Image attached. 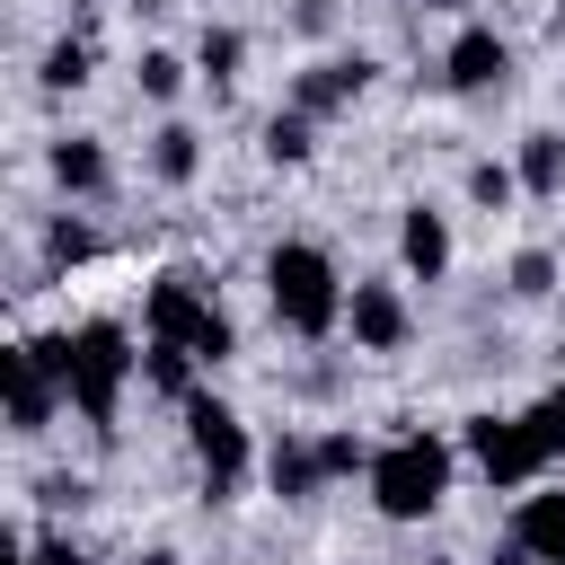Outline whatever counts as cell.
Listing matches in <instances>:
<instances>
[{
	"label": "cell",
	"instance_id": "6da1fadb",
	"mask_svg": "<svg viewBox=\"0 0 565 565\" xmlns=\"http://www.w3.org/2000/svg\"><path fill=\"white\" fill-rule=\"evenodd\" d=\"M35 353L53 362V380H62L71 415H79L97 441H115L124 388L141 380V344H132V327H124V318H79V327H53V335H35Z\"/></svg>",
	"mask_w": 565,
	"mask_h": 565
},
{
	"label": "cell",
	"instance_id": "7a4b0ae2",
	"mask_svg": "<svg viewBox=\"0 0 565 565\" xmlns=\"http://www.w3.org/2000/svg\"><path fill=\"white\" fill-rule=\"evenodd\" d=\"M344 274H335V256L318 247V238H274L265 247V309H274V327L282 335H300V344H318V335H335L344 327Z\"/></svg>",
	"mask_w": 565,
	"mask_h": 565
},
{
	"label": "cell",
	"instance_id": "3957f363",
	"mask_svg": "<svg viewBox=\"0 0 565 565\" xmlns=\"http://www.w3.org/2000/svg\"><path fill=\"white\" fill-rule=\"evenodd\" d=\"M450 441L441 433H397V441H380V459H371V512L380 521H433L441 503H450Z\"/></svg>",
	"mask_w": 565,
	"mask_h": 565
},
{
	"label": "cell",
	"instance_id": "277c9868",
	"mask_svg": "<svg viewBox=\"0 0 565 565\" xmlns=\"http://www.w3.org/2000/svg\"><path fill=\"white\" fill-rule=\"evenodd\" d=\"M177 424H185V450H194V477H203V503H230L238 486H247V424H238V406H221L212 388H194L185 406H177Z\"/></svg>",
	"mask_w": 565,
	"mask_h": 565
},
{
	"label": "cell",
	"instance_id": "5b68a950",
	"mask_svg": "<svg viewBox=\"0 0 565 565\" xmlns=\"http://www.w3.org/2000/svg\"><path fill=\"white\" fill-rule=\"evenodd\" d=\"M0 388H9V433L18 441H44L53 424H62V380H53V362L35 353V335H18L9 353H0Z\"/></svg>",
	"mask_w": 565,
	"mask_h": 565
},
{
	"label": "cell",
	"instance_id": "8992f818",
	"mask_svg": "<svg viewBox=\"0 0 565 565\" xmlns=\"http://www.w3.org/2000/svg\"><path fill=\"white\" fill-rule=\"evenodd\" d=\"M468 459H477V477H486L494 494H512V486H530V477L547 468V450L530 441L521 415H468Z\"/></svg>",
	"mask_w": 565,
	"mask_h": 565
},
{
	"label": "cell",
	"instance_id": "52a82bcc",
	"mask_svg": "<svg viewBox=\"0 0 565 565\" xmlns=\"http://www.w3.org/2000/svg\"><path fill=\"white\" fill-rule=\"evenodd\" d=\"M503 79H512V44H503L486 18H459L450 53H441V88H450V97H486V88H503Z\"/></svg>",
	"mask_w": 565,
	"mask_h": 565
},
{
	"label": "cell",
	"instance_id": "ba28073f",
	"mask_svg": "<svg viewBox=\"0 0 565 565\" xmlns=\"http://www.w3.org/2000/svg\"><path fill=\"white\" fill-rule=\"evenodd\" d=\"M344 327H353V353H406V335H415V309H406V291L397 282H353L344 291Z\"/></svg>",
	"mask_w": 565,
	"mask_h": 565
},
{
	"label": "cell",
	"instance_id": "9c48e42d",
	"mask_svg": "<svg viewBox=\"0 0 565 565\" xmlns=\"http://www.w3.org/2000/svg\"><path fill=\"white\" fill-rule=\"evenodd\" d=\"M203 309H212L203 274H194V265H168V274H150V291H141V335H159V344H185V335L203 327Z\"/></svg>",
	"mask_w": 565,
	"mask_h": 565
},
{
	"label": "cell",
	"instance_id": "30bf717a",
	"mask_svg": "<svg viewBox=\"0 0 565 565\" xmlns=\"http://www.w3.org/2000/svg\"><path fill=\"white\" fill-rule=\"evenodd\" d=\"M362 88H371V62H362V53H327V62H300V71H291V106L318 115V124L344 115Z\"/></svg>",
	"mask_w": 565,
	"mask_h": 565
},
{
	"label": "cell",
	"instance_id": "8fae6325",
	"mask_svg": "<svg viewBox=\"0 0 565 565\" xmlns=\"http://www.w3.org/2000/svg\"><path fill=\"white\" fill-rule=\"evenodd\" d=\"M44 177H53L71 203H97V194L115 185V168H106V141H97V132H53V141H44Z\"/></svg>",
	"mask_w": 565,
	"mask_h": 565
},
{
	"label": "cell",
	"instance_id": "7c38bea8",
	"mask_svg": "<svg viewBox=\"0 0 565 565\" xmlns=\"http://www.w3.org/2000/svg\"><path fill=\"white\" fill-rule=\"evenodd\" d=\"M397 265H406V282H441L450 274V221L433 203H406L397 212Z\"/></svg>",
	"mask_w": 565,
	"mask_h": 565
},
{
	"label": "cell",
	"instance_id": "4fadbf2b",
	"mask_svg": "<svg viewBox=\"0 0 565 565\" xmlns=\"http://www.w3.org/2000/svg\"><path fill=\"white\" fill-rule=\"evenodd\" d=\"M265 486H274L282 503H318V486H327L318 433H274V441H265Z\"/></svg>",
	"mask_w": 565,
	"mask_h": 565
},
{
	"label": "cell",
	"instance_id": "5bb4252c",
	"mask_svg": "<svg viewBox=\"0 0 565 565\" xmlns=\"http://www.w3.org/2000/svg\"><path fill=\"white\" fill-rule=\"evenodd\" d=\"M512 539H521L539 565H565V486L521 494V503H512Z\"/></svg>",
	"mask_w": 565,
	"mask_h": 565
},
{
	"label": "cell",
	"instance_id": "9a60e30c",
	"mask_svg": "<svg viewBox=\"0 0 565 565\" xmlns=\"http://www.w3.org/2000/svg\"><path fill=\"white\" fill-rule=\"evenodd\" d=\"M141 388H150V397H168V406H185V397L203 388V362H194L185 344H159V335H141Z\"/></svg>",
	"mask_w": 565,
	"mask_h": 565
},
{
	"label": "cell",
	"instance_id": "2e32d148",
	"mask_svg": "<svg viewBox=\"0 0 565 565\" xmlns=\"http://www.w3.org/2000/svg\"><path fill=\"white\" fill-rule=\"evenodd\" d=\"M512 168H521V194H539V203H556V194H565V132H556V124H539V132H521V150H512Z\"/></svg>",
	"mask_w": 565,
	"mask_h": 565
},
{
	"label": "cell",
	"instance_id": "e0dca14e",
	"mask_svg": "<svg viewBox=\"0 0 565 565\" xmlns=\"http://www.w3.org/2000/svg\"><path fill=\"white\" fill-rule=\"evenodd\" d=\"M150 177L159 185H194L203 177V132L194 124H159L150 132Z\"/></svg>",
	"mask_w": 565,
	"mask_h": 565
},
{
	"label": "cell",
	"instance_id": "ac0fdd59",
	"mask_svg": "<svg viewBox=\"0 0 565 565\" xmlns=\"http://www.w3.org/2000/svg\"><path fill=\"white\" fill-rule=\"evenodd\" d=\"M88 71H97V44H88L79 26H62V35L44 44V71H35V79H44L53 97H71V88H88Z\"/></svg>",
	"mask_w": 565,
	"mask_h": 565
},
{
	"label": "cell",
	"instance_id": "d6986e66",
	"mask_svg": "<svg viewBox=\"0 0 565 565\" xmlns=\"http://www.w3.org/2000/svg\"><path fill=\"white\" fill-rule=\"evenodd\" d=\"M309 150H318V115H300V106H274V115H265V159H274V168H300Z\"/></svg>",
	"mask_w": 565,
	"mask_h": 565
},
{
	"label": "cell",
	"instance_id": "ffe728a7",
	"mask_svg": "<svg viewBox=\"0 0 565 565\" xmlns=\"http://www.w3.org/2000/svg\"><path fill=\"white\" fill-rule=\"evenodd\" d=\"M468 203L477 212H512L521 203V168L512 159H468Z\"/></svg>",
	"mask_w": 565,
	"mask_h": 565
},
{
	"label": "cell",
	"instance_id": "44dd1931",
	"mask_svg": "<svg viewBox=\"0 0 565 565\" xmlns=\"http://www.w3.org/2000/svg\"><path fill=\"white\" fill-rule=\"evenodd\" d=\"M88 256H97V230H88L79 212H53V221H44V265L71 274V265H88Z\"/></svg>",
	"mask_w": 565,
	"mask_h": 565
},
{
	"label": "cell",
	"instance_id": "7402d4cb",
	"mask_svg": "<svg viewBox=\"0 0 565 565\" xmlns=\"http://www.w3.org/2000/svg\"><path fill=\"white\" fill-rule=\"evenodd\" d=\"M238 62H247V35H238V26H203V44H194V71H203L212 88H230V79H238Z\"/></svg>",
	"mask_w": 565,
	"mask_h": 565
},
{
	"label": "cell",
	"instance_id": "603a6c76",
	"mask_svg": "<svg viewBox=\"0 0 565 565\" xmlns=\"http://www.w3.org/2000/svg\"><path fill=\"white\" fill-rule=\"evenodd\" d=\"M132 88H141L150 106H168V97L185 88V62H177L168 44H141V62H132Z\"/></svg>",
	"mask_w": 565,
	"mask_h": 565
},
{
	"label": "cell",
	"instance_id": "cb8c5ba5",
	"mask_svg": "<svg viewBox=\"0 0 565 565\" xmlns=\"http://www.w3.org/2000/svg\"><path fill=\"white\" fill-rule=\"evenodd\" d=\"M318 459H327V486H335V477H371V459H380V450H371L353 424H335V433H318Z\"/></svg>",
	"mask_w": 565,
	"mask_h": 565
},
{
	"label": "cell",
	"instance_id": "d4e9b609",
	"mask_svg": "<svg viewBox=\"0 0 565 565\" xmlns=\"http://www.w3.org/2000/svg\"><path fill=\"white\" fill-rule=\"evenodd\" d=\"M185 353H194V362H203V371H221V362H230V353H238V327H230V309H221V300H212V309H203V327H194V335H185Z\"/></svg>",
	"mask_w": 565,
	"mask_h": 565
},
{
	"label": "cell",
	"instance_id": "484cf974",
	"mask_svg": "<svg viewBox=\"0 0 565 565\" xmlns=\"http://www.w3.org/2000/svg\"><path fill=\"white\" fill-rule=\"evenodd\" d=\"M521 424H530V441H539V450H547V468H556V459H565V388L530 397V406H521Z\"/></svg>",
	"mask_w": 565,
	"mask_h": 565
},
{
	"label": "cell",
	"instance_id": "4316f807",
	"mask_svg": "<svg viewBox=\"0 0 565 565\" xmlns=\"http://www.w3.org/2000/svg\"><path fill=\"white\" fill-rule=\"evenodd\" d=\"M503 282H512V300H547V291H556V256H547V247H521V256L503 265Z\"/></svg>",
	"mask_w": 565,
	"mask_h": 565
},
{
	"label": "cell",
	"instance_id": "83f0119b",
	"mask_svg": "<svg viewBox=\"0 0 565 565\" xmlns=\"http://www.w3.org/2000/svg\"><path fill=\"white\" fill-rule=\"evenodd\" d=\"M26 565H88V547L53 530V539H35V547H26Z\"/></svg>",
	"mask_w": 565,
	"mask_h": 565
},
{
	"label": "cell",
	"instance_id": "f1b7e54d",
	"mask_svg": "<svg viewBox=\"0 0 565 565\" xmlns=\"http://www.w3.org/2000/svg\"><path fill=\"white\" fill-rule=\"evenodd\" d=\"M35 494H44V503H53V512H62V503H88V486H79V477H44V486H35Z\"/></svg>",
	"mask_w": 565,
	"mask_h": 565
},
{
	"label": "cell",
	"instance_id": "f546056e",
	"mask_svg": "<svg viewBox=\"0 0 565 565\" xmlns=\"http://www.w3.org/2000/svg\"><path fill=\"white\" fill-rule=\"evenodd\" d=\"M494 565H539V556H530L521 539H503V547H494Z\"/></svg>",
	"mask_w": 565,
	"mask_h": 565
},
{
	"label": "cell",
	"instance_id": "4dcf8cb0",
	"mask_svg": "<svg viewBox=\"0 0 565 565\" xmlns=\"http://www.w3.org/2000/svg\"><path fill=\"white\" fill-rule=\"evenodd\" d=\"M132 565H185V556H177V547H141Z\"/></svg>",
	"mask_w": 565,
	"mask_h": 565
},
{
	"label": "cell",
	"instance_id": "1f68e13d",
	"mask_svg": "<svg viewBox=\"0 0 565 565\" xmlns=\"http://www.w3.org/2000/svg\"><path fill=\"white\" fill-rule=\"evenodd\" d=\"M424 9H441V18H468V9H477V0H424Z\"/></svg>",
	"mask_w": 565,
	"mask_h": 565
},
{
	"label": "cell",
	"instance_id": "d6a6232c",
	"mask_svg": "<svg viewBox=\"0 0 565 565\" xmlns=\"http://www.w3.org/2000/svg\"><path fill=\"white\" fill-rule=\"evenodd\" d=\"M124 9H132V18H159V9H168V0H124Z\"/></svg>",
	"mask_w": 565,
	"mask_h": 565
},
{
	"label": "cell",
	"instance_id": "836d02e7",
	"mask_svg": "<svg viewBox=\"0 0 565 565\" xmlns=\"http://www.w3.org/2000/svg\"><path fill=\"white\" fill-rule=\"evenodd\" d=\"M547 35H556V44H565V0H556V9H547Z\"/></svg>",
	"mask_w": 565,
	"mask_h": 565
},
{
	"label": "cell",
	"instance_id": "e575fe53",
	"mask_svg": "<svg viewBox=\"0 0 565 565\" xmlns=\"http://www.w3.org/2000/svg\"><path fill=\"white\" fill-rule=\"evenodd\" d=\"M433 565H459V556H433Z\"/></svg>",
	"mask_w": 565,
	"mask_h": 565
}]
</instances>
